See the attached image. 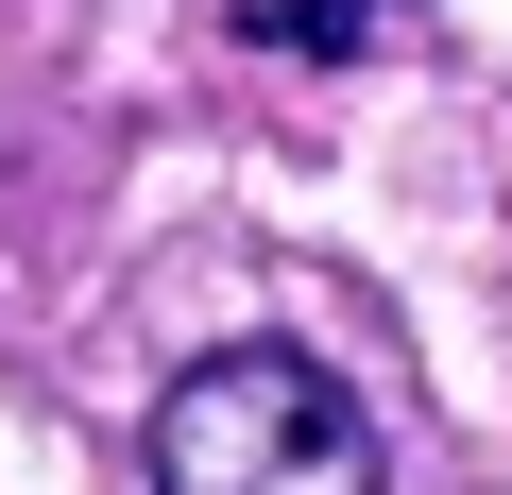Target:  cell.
I'll use <instances>...</instances> for the list:
<instances>
[{
    "instance_id": "7a4b0ae2",
    "label": "cell",
    "mask_w": 512,
    "mask_h": 495,
    "mask_svg": "<svg viewBox=\"0 0 512 495\" xmlns=\"http://www.w3.org/2000/svg\"><path fill=\"white\" fill-rule=\"evenodd\" d=\"M359 18H376V0H239V35H256V52H342Z\"/></svg>"
},
{
    "instance_id": "6da1fadb",
    "label": "cell",
    "mask_w": 512,
    "mask_h": 495,
    "mask_svg": "<svg viewBox=\"0 0 512 495\" xmlns=\"http://www.w3.org/2000/svg\"><path fill=\"white\" fill-rule=\"evenodd\" d=\"M154 495H376V427L308 342H222L154 393Z\"/></svg>"
}]
</instances>
